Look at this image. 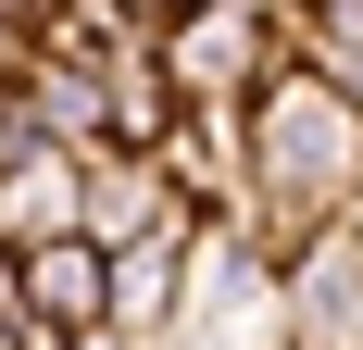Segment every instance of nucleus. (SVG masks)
<instances>
[{
  "label": "nucleus",
  "mask_w": 363,
  "mask_h": 350,
  "mask_svg": "<svg viewBox=\"0 0 363 350\" xmlns=\"http://www.w3.org/2000/svg\"><path fill=\"white\" fill-rule=\"evenodd\" d=\"M251 150H263V201L313 213V225H338V213L363 201V113L338 101L313 63H289L251 101Z\"/></svg>",
  "instance_id": "obj_1"
},
{
  "label": "nucleus",
  "mask_w": 363,
  "mask_h": 350,
  "mask_svg": "<svg viewBox=\"0 0 363 350\" xmlns=\"http://www.w3.org/2000/svg\"><path fill=\"white\" fill-rule=\"evenodd\" d=\"M163 350H301V313H289V276L251 263L238 225H201L188 238V313Z\"/></svg>",
  "instance_id": "obj_2"
},
{
  "label": "nucleus",
  "mask_w": 363,
  "mask_h": 350,
  "mask_svg": "<svg viewBox=\"0 0 363 350\" xmlns=\"http://www.w3.org/2000/svg\"><path fill=\"white\" fill-rule=\"evenodd\" d=\"M88 238L125 263V250H188L201 238V213L176 201V175L163 163H125V150H88Z\"/></svg>",
  "instance_id": "obj_3"
},
{
  "label": "nucleus",
  "mask_w": 363,
  "mask_h": 350,
  "mask_svg": "<svg viewBox=\"0 0 363 350\" xmlns=\"http://www.w3.org/2000/svg\"><path fill=\"white\" fill-rule=\"evenodd\" d=\"M163 175H176V201L201 213V225H238V213L263 201L251 113H188V125H176V150H163Z\"/></svg>",
  "instance_id": "obj_4"
},
{
  "label": "nucleus",
  "mask_w": 363,
  "mask_h": 350,
  "mask_svg": "<svg viewBox=\"0 0 363 350\" xmlns=\"http://www.w3.org/2000/svg\"><path fill=\"white\" fill-rule=\"evenodd\" d=\"M289 313H301V350H363V225H326L289 263Z\"/></svg>",
  "instance_id": "obj_5"
},
{
  "label": "nucleus",
  "mask_w": 363,
  "mask_h": 350,
  "mask_svg": "<svg viewBox=\"0 0 363 350\" xmlns=\"http://www.w3.org/2000/svg\"><path fill=\"white\" fill-rule=\"evenodd\" d=\"M26 325H50V338H113V250L101 238L26 250Z\"/></svg>",
  "instance_id": "obj_6"
},
{
  "label": "nucleus",
  "mask_w": 363,
  "mask_h": 350,
  "mask_svg": "<svg viewBox=\"0 0 363 350\" xmlns=\"http://www.w3.org/2000/svg\"><path fill=\"white\" fill-rule=\"evenodd\" d=\"M176 313H188V250H125V263H113V338L163 350Z\"/></svg>",
  "instance_id": "obj_7"
},
{
  "label": "nucleus",
  "mask_w": 363,
  "mask_h": 350,
  "mask_svg": "<svg viewBox=\"0 0 363 350\" xmlns=\"http://www.w3.org/2000/svg\"><path fill=\"white\" fill-rule=\"evenodd\" d=\"M38 125H50V150H101V75L88 63H38Z\"/></svg>",
  "instance_id": "obj_8"
},
{
  "label": "nucleus",
  "mask_w": 363,
  "mask_h": 350,
  "mask_svg": "<svg viewBox=\"0 0 363 350\" xmlns=\"http://www.w3.org/2000/svg\"><path fill=\"white\" fill-rule=\"evenodd\" d=\"M351 225H363V201H351Z\"/></svg>",
  "instance_id": "obj_9"
}]
</instances>
